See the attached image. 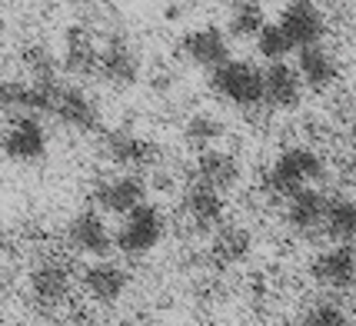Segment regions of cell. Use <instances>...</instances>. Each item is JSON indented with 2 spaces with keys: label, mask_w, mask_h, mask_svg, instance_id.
Here are the masks:
<instances>
[{
  "label": "cell",
  "mask_w": 356,
  "mask_h": 326,
  "mask_svg": "<svg viewBox=\"0 0 356 326\" xmlns=\"http://www.w3.org/2000/svg\"><path fill=\"white\" fill-rule=\"evenodd\" d=\"M50 113V90H40L20 77H0V117L17 120V117H37L44 120Z\"/></svg>",
  "instance_id": "14"
},
{
  "label": "cell",
  "mask_w": 356,
  "mask_h": 326,
  "mask_svg": "<svg viewBox=\"0 0 356 326\" xmlns=\"http://www.w3.org/2000/svg\"><path fill=\"white\" fill-rule=\"evenodd\" d=\"M293 70L300 77V83H303V90H313V93H326L330 87H337V80H340V63H337L333 50L326 44L296 50Z\"/></svg>",
  "instance_id": "17"
},
{
  "label": "cell",
  "mask_w": 356,
  "mask_h": 326,
  "mask_svg": "<svg viewBox=\"0 0 356 326\" xmlns=\"http://www.w3.org/2000/svg\"><path fill=\"white\" fill-rule=\"evenodd\" d=\"M104 156L117 167L120 173H143V170H156L160 167V147H156L150 137L143 133H134V130H110L104 137Z\"/></svg>",
  "instance_id": "7"
},
{
  "label": "cell",
  "mask_w": 356,
  "mask_h": 326,
  "mask_svg": "<svg viewBox=\"0 0 356 326\" xmlns=\"http://www.w3.org/2000/svg\"><path fill=\"white\" fill-rule=\"evenodd\" d=\"M303 83L296 77L293 63H266L264 67V104L270 110H300L303 104Z\"/></svg>",
  "instance_id": "20"
},
{
  "label": "cell",
  "mask_w": 356,
  "mask_h": 326,
  "mask_svg": "<svg viewBox=\"0 0 356 326\" xmlns=\"http://www.w3.org/2000/svg\"><path fill=\"white\" fill-rule=\"evenodd\" d=\"M326 240L343 243V247H353L356 243V197L337 193V197H326V210H323V230Z\"/></svg>",
  "instance_id": "22"
},
{
  "label": "cell",
  "mask_w": 356,
  "mask_h": 326,
  "mask_svg": "<svg viewBox=\"0 0 356 326\" xmlns=\"http://www.w3.org/2000/svg\"><path fill=\"white\" fill-rule=\"evenodd\" d=\"M286 203V210H283V217H286V227L300 236H310V233H320L323 230V210H326V193H320L316 186L310 190H300L293 193Z\"/></svg>",
  "instance_id": "21"
},
{
  "label": "cell",
  "mask_w": 356,
  "mask_h": 326,
  "mask_svg": "<svg viewBox=\"0 0 356 326\" xmlns=\"http://www.w3.org/2000/svg\"><path fill=\"white\" fill-rule=\"evenodd\" d=\"M140 203H147V180L137 173L100 177L90 186V210H97L100 217H127Z\"/></svg>",
  "instance_id": "5"
},
{
  "label": "cell",
  "mask_w": 356,
  "mask_h": 326,
  "mask_svg": "<svg viewBox=\"0 0 356 326\" xmlns=\"http://www.w3.org/2000/svg\"><path fill=\"white\" fill-rule=\"evenodd\" d=\"M27 290H31V300L37 307L54 310V307L67 303V296L74 293V270H70V263H63L57 256L40 260L31 270V277H27Z\"/></svg>",
  "instance_id": "13"
},
{
  "label": "cell",
  "mask_w": 356,
  "mask_h": 326,
  "mask_svg": "<svg viewBox=\"0 0 356 326\" xmlns=\"http://www.w3.org/2000/svg\"><path fill=\"white\" fill-rule=\"evenodd\" d=\"M266 24V10L260 7V3H250V0H243V3H233L230 10H227V37H233V40H253L257 33L264 31Z\"/></svg>",
  "instance_id": "26"
},
{
  "label": "cell",
  "mask_w": 356,
  "mask_h": 326,
  "mask_svg": "<svg viewBox=\"0 0 356 326\" xmlns=\"http://www.w3.org/2000/svg\"><path fill=\"white\" fill-rule=\"evenodd\" d=\"M63 243L74 250L77 256L87 260H107L113 250V230L107 227V217H100L97 210H80L67 220L63 227Z\"/></svg>",
  "instance_id": "10"
},
{
  "label": "cell",
  "mask_w": 356,
  "mask_h": 326,
  "mask_svg": "<svg viewBox=\"0 0 356 326\" xmlns=\"http://www.w3.org/2000/svg\"><path fill=\"white\" fill-rule=\"evenodd\" d=\"M240 177H243L240 156L230 154V150L213 147V150L197 154V160H193V184L210 186V190H217V193L233 190V186L240 184Z\"/></svg>",
  "instance_id": "18"
},
{
  "label": "cell",
  "mask_w": 356,
  "mask_h": 326,
  "mask_svg": "<svg viewBox=\"0 0 356 326\" xmlns=\"http://www.w3.org/2000/svg\"><path fill=\"white\" fill-rule=\"evenodd\" d=\"M97 77L113 90H130L143 77V57L134 40H127L124 33H110L100 44V60H97Z\"/></svg>",
  "instance_id": "4"
},
{
  "label": "cell",
  "mask_w": 356,
  "mask_h": 326,
  "mask_svg": "<svg viewBox=\"0 0 356 326\" xmlns=\"http://www.w3.org/2000/svg\"><path fill=\"white\" fill-rule=\"evenodd\" d=\"M80 290L97 307H113L130 290V273H127L124 263H117L110 256L107 260H93V263L80 270Z\"/></svg>",
  "instance_id": "11"
},
{
  "label": "cell",
  "mask_w": 356,
  "mask_h": 326,
  "mask_svg": "<svg viewBox=\"0 0 356 326\" xmlns=\"http://www.w3.org/2000/svg\"><path fill=\"white\" fill-rule=\"evenodd\" d=\"M296 326H350V316L340 303L333 300H316L307 310L300 313V323Z\"/></svg>",
  "instance_id": "28"
},
{
  "label": "cell",
  "mask_w": 356,
  "mask_h": 326,
  "mask_svg": "<svg viewBox=\"0 0 356 326\" xmlns=\"http://www.w3.org/2000/svg\"><path fill=\"white\" fill-rule=\"evenodd\" d=\"M50 117L77 133H93L100 127V104L80 83H57L50 90Z\"/></svg>",
  "instance_id": "9"
},
{
  "label": "cell",
  "mask_w": 356,
  "mask_h": 326,
  "mask_svg": "<svg viewBox=\"0 0 356 326\" xmlns=\"http://www.w3.org/2000/svg\"><path fill=\"white\" fill-rule=\"evenodd\" d=\"M277 27L293 44V50L320 47L326 40V33H330V14H326V7H316L310 0H296V3L280 7Z\"/></svg>",
  "instance_id": "8"
},
{
  "label": "cell",
  "mask_w": 356,
  "mask_h": 326,
  "mask_svg": "<svg viewBox=\"0 0 356 326\" xmlns=\"http://www.w3.org/2000/svg\"><path fill=\"white\" fill-rule=\"evenodd\" d=\"M353 60H356V44H353Z\"/></svg>",
  "instance_id": "32"
},
{
  "label": "cell",
  "mask_w": 356,
  "mask_h": 326,
  "mask_svg": "<svg viewBox=\"0 0 356 326\" xmlns=\"http://www.w3.org/2000/svg\"><path fill=\"white\" fill-rule=\"evenodd\" d=\"M223 137H227V124L210 110H197V113H190L184 120V140L186 147H193L197 154L213 150Z\"/></svg>",
  "instance_id": "25"
},
{
  "label": "cell",
  "mask_w": 356,
  "mask_h": 326,
  "mask_svg": "<svg viewBox=\"0 0 356 326\" xmlns=\"http://www.w3.org/2000/svg\"><path fill=\"white\" fill-rule=\"evenodd\" d=\"M223 193L210 190V186L190 184L184 193V203H180V217L186 220V227L193 233H213L223 223Z\"/></svg>",
  "instance_id": "16"
},
{
  "label": "cell",
  "mask_w": 356,
  "mask_h": 326,
  "mask_svg": "<svg viewBox=\"0 0 356 326\" xmlns=\"http://www.w3.org/2000/svg\"><path fill=\"white\" fill-rule=\"evenodd\" d=\"M163 236H167V213L147 200L120 217V227L113 230V247L124 256H147L163 243Z\"/></svg>",
  "instance_id": "3"
},
{
  "label": "cell",
  "mask_w": 356,
  "mask_h": 326,
  "mask_svg": "<svg viewBox=\"0 0 356 326\" xmlns=\"http://www.w3.org/2000/svg\"><path fill=\"white\" fill-rule=\"evenodd\" d=\"M0 24H3V7H0Z\"/></svg>",
  "instance_id": "31"
},
{
  "label": "cell",
  "mask_w": 356,
  "mask_h": 326,
  "mask_svg": "<svg viewBox=\"0 0 356 326\" xmlns=\"http://www.w3.org/2000/svg\"><path fill=\"white\" fill-rule=\"evenodd\" d=\"M253 50L266 63H286V57L293 54V44L283 37V31H280L277 24H266L264 31L253 37Z\"/></svg>",
  "instance_id": "27"
},
{
  "label": "cell",
  "mask_w": 356,
  "mask_h": 326,
  "mask_svg": "<svg viewBox=\"0 0 356 326\" xmlns=\"http://www.w3.org/2000/svg\"><path fill=\"white\" fill-rule=\"evenodd\" d=\"M326 177V156L313 147H286L280 150V156L270 163L266 170V190L280 197V200H290L300 190H310L313 184H320Z\"/></svg>",
  "instance_id": "1"
},
{
  "label": "cell",
  "mask_w": 356,
  "mask_h": 326,
  "mask_svg": "<svg viewBox=\"0 0 356 326\" xmlns=\"http://www.w3.org/2000/svg\"><path fill=\"white\" fill-rule=\"evenodd\" d=\"M350 293H353V303H356V279H353V286H350Z\"/></svg>",
  "instance_id": "30"
},
{
  "label": "cell",
  "mask_w": 356,
  "mask_h": 326,
  "mask_svg": "<svg viewBox=\"0 0 356 326\" xmlns=\"http://www.w3.org/2000/svg\"><path fill=\"white\" fill-rule=\"evenodd\" d=\"M210 236H213L210 250H213V256L223 266L243 263V260H250V253H253V233L247 227H240V223H220Z\"/></svg>",
  "instance_id": "23"
},
{
  "label": "cell",
  "mask_w": 356,
  "mask_h": 326,
  "mask_svg": "<svg viewBox=\"0 0 356 326\" xmlns=\"http://www.w3.org/2000/svg\"><path fill=\"white\" fill-rule=\"evenodd\" d=\"M310 273L326 290H350L356 279V247H343V243L326 247L323 253L313 256Z\"/></svg>",
  "instance_id": "19"
},
{
  "label": "cell",
  "mask_w": 356,
  "mask_h": 326,
  "mask_svg": "<svg viewBox=\"0 0 356 326\" xmlns=\"http://www.w3.org/2000/svg\"><path fill=\"white\" fill-rule=\"evenodd\" d=\"M50 150V133H47L44 120L37 117H17V120H3L0 127V154L10 163H40Z\"/></svg>",
  "instance_id": "6"
},
{
  "label": "cell",
  "mask_w": 356,
  "mask_h": 326,
  "mask_svg": "<svg viewBox=\"0 0 356 326\" xmlns=\"http://www.w3.org/2000/svg\"><path fill=\"white\" fill-rule=\"evenodd\" d=\"M177 54L184 57L190 67H200V70H217L220 63L230 60V37L223 33V27L217 24H203L186 31L177 40Z\"/></svg>",
  "instance_id": "12"
},
{
  "label": "cell",
  "mask_w": 356,
  "mask_h": 326,
  "mask_svg": "<svg viewBox=\"0 0 356 326\" xmlns=\"http://www.w3.org/2000/svg\"><path fill=\"white\" fill-rule=\"evenodd\" d=\"M57 60H60V74H67V77H93L97 60H100V44H97L90 27L70 24L63 31V47Z\"/></svg>",
  "instance_id": "15"
},
{
  "label": "cell",
  "mask_w": 356,
  "mask_h": 326,
  "mask_svg": "<svg viewBox=\"0 0 356 326\" xmlns=\"http://www.w3.org/2000/svg\"><path fill=\"white\" fill-rule=\"evenodd\" d=\"M20 63H24V74H27L24 80L33 83V87L54 90L60 83V60L47 44H27L24 54H20Z\"/></svg>",
  "instance_id": "24"
},
{
  "label": "cell",
  "mask_w": 356,
  "mask_h": 326,
  "mask_svg": "<svg viewBox=\"0 0 356 326\" xmlns=\"http://www.w3.org/2000/svg\"><path fill=\"white\" fill-rule=\"evenodd\" d=\"M210 90L236 110H257L264 107V70L253 60L230 57L217 70H210Z\"/></svg>",
  "instance_id": "2"
},
{
  "label": "cell",
  "mask_w": 356,
  "mask_h": 326,
  "mask_svg": "<svg viewBox=\"0 0 356 326\" xmlns=\"http://www.w3.org/2000/svg\"><path fill=\"white\" fill-rule=\"evenodd\" d=\"M190 10H193L190 3H170V7H163V14L170 17V20H184V17L190 14Z\"/></svg>",
  "instance_id": "29"
}]
</instances>
